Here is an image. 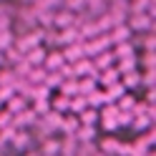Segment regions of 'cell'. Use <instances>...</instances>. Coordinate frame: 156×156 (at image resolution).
I'll return each instance as SVG.
<instances>
[{"mask_svg": "<svg viewBox=\"0 0 156 156\" xmlns=\"http://www.w3.org/2000/svg\"><path fill=\"white\" fill-rule=\"evenodd\" d=\"M101 151H103V154L126 156V154H129V144H123V141H119V139H103V141H101Z\"/></svg>", "mask_w": 156, "mask_h": 156, "instance_id": "obj_1", "label": "cell"}, {"mask_svg": "<svg viewBox=\"0 0 156 156\" xmlns=\"http://www.w3.org/2000/svg\"><path fill=\"white\" fill-rule=\"evenodd\" d=\"M41 41H43V30H38V33H30V35H23L20 41H18V51H20L23 55L30 51V48H35V45H41Z\"/></svg>", "mask_w": 156, "mask_h": 156, "instance_id": "obj_2", "label": "cell"}, {"mask_svg": "<svg viewBox=\"0 0 156 156\" xmlns=\"http://www.w3.org/2000/svg\"><path fill=\"white\" fill-rule=\"evenodd\" d=\"M5 103H8V111H10V113L15 116V113L25 111V108H28V103H30V101H28L25 96H20V93H13V96H10V98H8Z\"/></svg>", "mask_w": 156, "mask_h": 156, "instance_id": "obj_3", "label": "cell"}, {"mask_svg": "<svg viewBox=\"0 0 156 156\" xmlns=\"http://www.w3.org/2000/svg\"><path fill=\"white\" fill-rule=\"evenodd\" d=\"M96 58V61H93V68H96V71H106V68H111L113 63H116V58H113V53L111 51H101L98 55H93Z\"/></svg>", "mask_w": 156, "mask_h": 156, "instance_id": "obj_4", "label": "cell"}, {"mask_svg": "<svg viewBox=\"0 0 156 156\" xmlns=\"http://www.w3.org/2000/svg\"><path fill=\"white\" fill-rule=\"evenodd\" d=\"M66 63V58H63V53L61 51H53V53H45V61H43V68L45 71H58Z\"/></svg>", "mask_w": 156, "mask_h": 156, "instance_id": "obj_5", "label": "cell"}, {"mask_svg": "<svg viewBox=\"0 0 156 156\" xmlns=\"http://www.w3.org/2000/svg\"><path fill=\"white\" fill-rule=\"evenodd\" d=\"M41 121H43V126L48 131H55V129H61V121H63V113H58V111H48L45 116H41Z\"/></svg>", "mask_w": 156, "mask_h": 156, "instance_id": "obj_6", "label": "cell"}, {"mask_svg": "<svg viewBox=\"0 0 156 156\" xmlns=\"http://www.w3.org/2000/svg\"><path fill=\"white\" fill-rule=\"evenodd\" d=\"M121 81V76H119V71L111 66V68H106V71H101L98 73V83L103 86V88H108V86H113V83H119Z\"/></svg>", "mask_w": 156, "mask_h": 156, "instance_id": "obj_7", "label": "cell"}, {"mask_svg": "<svg viewBox=\"0 0 156 156\" xmlns=\"http://www.w3.org/2000/svg\"><path fill=\"white\" fill-rule=\"evenodd\" d=\"M129 30H151V15H141L136 13L129 23Z\"/></svg>", "mask_w": 156, "mask_h": 156, "instance_id": "obj_8", "label": "cell"}, {"mask_svg": "<svg viewBox=\"0 0 156 156\" xmlns=\"http://www.w3.org/2000/svg\"><path fill=\"white\" fill-rule=\"evenodd\" d=\"M63 58H66V63H76L78 58H83V48H81V41L78 43H68L66 51H61Z\"/></svg>", "mask_w": 156, "mask_h": 156, "instance_id": "obj_9", "label": "cell"}, {"mask_svg": "<svg viewBox=\"0 0 156 156\" xmlns=\"http://www.w3.org/2000/svg\"><path fill=\"white\" fill-rule=\"evenodd\" d=\"M131 126H133V131H149L151 126H154V119L151 116H146V113H136L133 116V121H131Z\"/></svg>", "mask_w": 156, "mask_h": 156, "instance_id": "obj_10", "label": "cell"}, {"mask_svg": "<svg viewBox=\"0 0 156 156\" xmlns=\"http://www.w3.org/2000/svg\"><path fill=\"white\" fill-rule=\"evenodd\" d=\"M78 121H81V126H96V121H98V108L86 106V108L78 113Z\"/></svg>", "mask_w": 156, "mask_h": 156, "instance_id": "obj_11", "label": "cell"}, {"mask_svg": "<svg viewBox=\"0 0 156 156\" xmlns=\"http://www.w3.org/2000/svg\"><path fill=\"white\" fill-rule=\"evenodd\" d=\"M23 58H25L30 66H43V61H45V51H43V45H35V48H30V51H28Z\"/></svg>", "mask_w": 156, "mask_h": 156, "instance_id": "obj_12", "label": "cell"}, {"mask_svg": "<svg viewBox=\"0 0 156 156\" xmlns=\"http://www.w3.org/2000/svg\"><path fill=\"white\" fill-rule=\"evenodd\" d=\"M41 154H43V156H55V154H61V141L45 136V141H43V146H41Z\"/></svg>", "mask_w": 156, "mask_h": 156, "instance_id": "obj_13", "label": "cell"}, {"mask_svg": "<svg viewBox=\"0 0 156 156\" xmlns=\"http://www.w3.org/2000/svg\"><path fill=\"white\" fill-rule=\"evenodd\" d=\"M78 126H81V121H78V116H63V121H61V129L58 131H63L66 136H73L76 131H78Z\"/></svg>", "mask_w": 156, "mask_h": 156, "instance_id": "obj_14", "label": "cell"}, {"mask_svg": "<svg viewBox=\"0 0 156 156\" xmlns=\"http://www.w3.org/2000/svg\"><path fill=\"white\" fill-rule=\"evenodd\" d=\"M123 93H126V88L121 86V81H119V83H113V86H108V88L103 91V96H106V103H113V101H119Z\"/></svg>", "mask_w": 156, "mask_h": 156, "instance_id": "obj_15", "label": "cell"}, {"mask_svg": "<svg viewBox=\"0 0 156 156\" xmlns=\"http://www.w3.org/2000/svg\"><path fill=\"white\" fill-rule=\"evenodd\" d=\"M121 86H123V88H139V86H141V73L139 71L123 73L121 76Z\"/></svg>", "mask_w": 156, "mask_h": 156, "instance_id": "obj_16", "label": "cell"}, {"mask_svg": "<svg viewBox=\"0 0 156 156\" xmlns=\"http://www.w3.org/2000/svg\"><path fill=\"white\" fill-rule=\"evenodd\" d=\"M129 35H131L129 25L121 23V25H113V30H111V41H113V43H123V41H129Z\"/></svg>", "mask_w": 156, "mask_h": 156, "instance_id": "obj_17", "label": "cell"}, {"mask_svg": "<svg viewBox=\"0 0 156 156\" xmlns=\"http://www.w3.org/2000/svg\"><path fill=\"white\" fill-rule=\"evenodd\" d=\"M129 55H136L133 53V43L131 41H123V43H116V51H113V58H129Z\"/></svg>", "mask_w": 156, "mask_h": 156, "instance_id": "obj_18", "label": "cell"}, {"mask_svg": "<svg viewBox=\"0 0 156 156\" xmlns=\"http://www.w3.org/2000/svg\"><path fill=\"white\" fill-rule=\"evenodd\" d=\"M119 76H123V73H131V71H136V55H129V58H119Z\"/></svg>", "mask_w": 156, "mask_h": 156, "instance_id": "obj_19", "label": "cell"}, {"mask_svg": "<svg viewBox=\"0 0 156 156\" xmlns=\"http://www.w3.org/2000/svg\"><path fill=\"white\" fill-rule=\"evenodd\" d=\"M51 103H53V106H51L53 111H58V113H66V111H68V103H71V96H63V93H58V96H55V98H53Z\"/></svg>", "mask_w": 156, "mask_h": 156, "instance_id": "obj_20", "label": "cell"}, {"mask_svg": "<svg viewBox=\"0 0 156 156\" xmlns=\"http://www.w3.org/2000/svg\"><path fill=\"white\" fill-rule=\"evenodd\" d=\"M86 106H88V103H86V96H78V93H76V96H71V103H68V111L78 116V113H81V111L86 108Z\"/></svg>", "mask_w": 156, "mask_h": 156, "instance_id": "obj_21", "label": "cell"}, {"mask_svg": "<svg viewBox=\"0 0 156 156\" xmlns=\"http://www.w3.org/2000/svg\"><path fill=\"white\" fill-rule=\"evenodd\" d=\"M86 103H88L91 108H101V106L106 103V96H103V91H91L88 96H86Z\"/></svg>", "mask_w": 156, "mask_h": 156, "instance_id": "obj_22", "label": "cell"}, {"mask_svg": "<svg viewBox=\"0 0 156 156\" xmlns=\"http://www.w3.org/2000/svg\"><path fill=\"white\" fill-rule=\"evenodd\" d=\"M45 73H48V71H45L43 66H33L30 73H28V81H30V83H43V81H45Z\"/></svg>", "mask_w": 156, "mask_h": 156, "instance_id": "obj_23", "label": "cell"}, {"mask_svg": "<svg viewBox=\"0 0 156 156\" xmlns=\"http://www.w3.org/2000/svg\"><path fill=\"white\" fill-rule=\"evenodd\" d=\"M43 83H45L48 88L53 91V88H58V86L63 83V76L58 73V71H48V73H45V81H43Z\"/></svg>", "mask_w": 156, "mask_h": 156, "instance_id": "obj_24", "label": "cell"}, {"mask_svg": "<svg viewBox=\"0 0 156 156\" xmlns=\"http://www.w3.org/2000/svg\"><path fill=\"white\" fill-rule=\"evenodd\" d=\"M48 111H51V101L48 98H41V101H33V113L41 119V116H45Z\"/></svg>", "mask_w": 156, "mask_h": 156, "instance_id": "obj_25", "label": "cell"}, {"mask_svg": "<svg viewBox=\"0 0 156 156\" xmlns=\"http://www.w3.org/2000/svg\"><path fill=\"white\" fill-rule=\"evenodd\" d=\"M3 55H5V61H8V63H13V66H15L18 61H23V53L18 51L15 45H10V48H8V51H3Z\"/></svg>", "mask_w": 156, "mask_h": 156, "instance_id": "obj_26", "label": "cell"}, {"mask_svg": "<svg viewBox=\"0 0 156 156\" xmlns=\"http://www.w3.org/2000/svg\"><path fill=\"white\" fill-rule=\"evenodd\" d=\"M58 91L63 96H76V78H66V81L58 86Z\"/></svg>", "mask_w": 156, "mask_h": 156, "instance_id": "obj_27", "label": "cell"}, {"mask_svg": "<svg viewBox=\"0 0 156 156\" xmlns=\"http://www.w3.org/2000/svg\"><path fill=\"white\" fill-rule=\"evenodd\" d=\"M10 45H13V33H10V28H8V30H0V53L8 51Z\"/></svg>", "mask_w": 156, "mask_h": 156, "instance_id": "obj_28", "label": "cell"}, {"mask_svg": "<svg viewBox=\"0 0 156 156\" xmlns=\"http://www.w3.org/2000/svg\"><path fill=\"white\" fill-rule=\"evenodd\" d=\"M133 103H136V98H133V96H121V98H119V106H116V108H119V111H131L133 108Z\"/></svg>", "mask_w": 156, "mask_h": 156, "instance_id": "obj_29", "label": "cell"}, {"mask_svg": "<svg viewBox=\"0 0 156 156\" xmlns=\"http://www.w3.org/2000/svg\"><path fill=\"white\" fill-rule=\"evenodd\" d=\"M5 129H13V113L10 111H0V131H5Z\"/></svg>", "mask_w": 156, "mask_h": 156, "instance_id": "obj_30", "label": "cell"}, {"mask_svg": "<svg viewBox=\"0 0 156 156\" xmlns=\"http://www.w3.org/2000/svg\"><path fill=\"white\" fill-rule=\"evenodd\" d=\"M116 116H119V108H116L113 103H106L103 111L98 113V119H116Z\"/></svg>", "mask_w": 156, "mask_h": 156, "instance_id": "obj_31", "label": "cell"}, {"mask_svg": "<svg viewBox=\"0 0 156 156\" xmlns=\"http://www.w3.org/2000/svg\"><path fill=\"white\" fill-rule=\"evenodd\" d=\"M58 73L63 76V81L66 78H76V68H73V63H63L61 68H58Z\"/></svg>", "mask_w": 156, "mask_h": 156, "instance_id": "obj_32", "label": "cell"}, {"mask_svg": "<svg viewBox=\"0 0 156 156\" xmlns=\"http://www.w3.org/2000/svg\"><path fill=\"white\" fill-rule=\"evenodd\" d=\"M101 123H103L106 131H116V129H119V121H116V119H101Z\"/></svg>", "mask_w": 156, "mask_h": 156, "instance_id": "obj_33", "label": "cell"}, {"mask_svg": "<svg viewBox=\"0 0 156 156\" xmlns=\"http://www.w3.org/2000/svg\"><path fill=\"white\" fill-rule=\"evenodd\" d=\"M25 156H43V154H41V151H30V149H28V154H25Z\"/></svg>", "mask_w": 156, "mask_h": 156, "instance_id": "obj_34", "label": "cell"}, {"mask_svg": "<svg viewBox=\"0 0 156 156\" xmlns=\"http://www.w3.org/2000/svg\"><path fill=\"white\" fill-rule=\"evenodd\" d=\"M3 63H5V55H3V53H0V68H3Z\"/></svg>", "mask_w": 156, "mask_h": 156, "instance_id": "obj_35", "label": "cell"}, {"mask_svg": "<svg viewBox=\"0 0 156 156\" xmlns=\"http://www.w3.org/2000/svg\"><path fill=\"white\" fill-rule=\"evenodd\" d=\"M0 103H3V101H0Z\"/></svg>", "mask_w": 156, "mask_h": 156, "instance_id": "obj_36", "label": "cell"}]
</instances>
